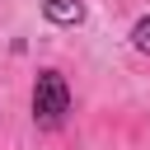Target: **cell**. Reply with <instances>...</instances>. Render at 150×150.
Segmentation results:
<instances>
[{
    "instance_id": "6da1fadb",
    "label": "cell",
    "mask_w": 150,
    "mask_h": 150,
    "mask_svg": "<svg viewBox=\"0 0 150 150\" xmlns=\"http://www.w3.org/2000/svg\"><path fill=\"white\" fill-rule=\"evenodd\" d=\"M28 117H33V131L47 141V145H61L70 136V122H75V89H70V75L61 66H38L33 70V84H28Z\"/></svg>"
},
{
    "instance_id": "7a4b0ae2",
    "label": "cell",
    "mask_w": 150,
    "mask_h": 150,
    "mask_svg": "<svg viewBox=\"0 0 150 150\" xmlns=\"http://www.w3.org/2000/svg\"><path fill=\"white\" fill-rule=\"evenodd\" d=\"M131 47H136V52H145V56H150V14H141V19H136V23H131Z\"/></svg>"
}]
</instances>
